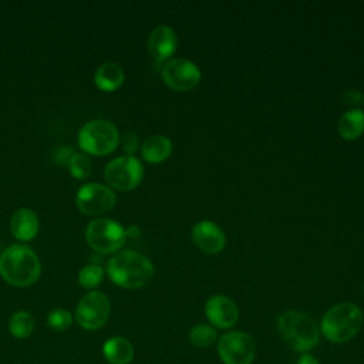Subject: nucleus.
<instances>
[{
	"instance_id": "obj_1",
	"label": "nucleus",
	"mask_w": 364,
	"mask_h": 364,
	"mask_svg": "<svg viewBox=\"0 0 364 364\" xmlns=\"http://www.w3.org/2000/svg\"><path fill=\"white\" fill-rule=\"evenodd\" d=\"M107 273L117 286L124 289H139L149 283L154 276V264L138 252H117L107 264Z\"/></svg>"
},
{
	"instance_id": "obj_2",
	"label": "nucleus",
	"mask_w": 364,
	"mask_h": 364,
	"mask_svg": "<svg viewBox=\"0 0 364 364\" xmlns=\"http://www.w3.org/2000/svg\"><path fill=\"white\" fill-rule=\"evenodd\" d=\"M37 255L24 245H11L0 256V274L11 286L27 287L40 277Z\"/></svg>"
},
{
	"instance_id": "obj_3",
	"label": "nucleus",
	"mask_w": 364,
	"mask_h": 364,
	"mask_svg": "<svg viewBox=\"0 0 364 364\" xmlns=\"http://www.w3.org/2000/svg\"><path fill=\"white\" fill-rule=\"evenodd\" d=\"M277 328L289 347L297 353H309L320 341V326L307 313L284 311L277 317Z\"/></svg>"
},
{
	"instance_id": "obj_4",
	"label": "nucleus",
	"mask_w": 364,
	"mask_h": 364,
	"mask_svg": "<svg viewBox=\"0 0 364 364\" xmlns=\"http://www.w3.org/2000/svg\"><path fill=\"white\" fill-rule=\"evenodd\" d=\"M363 326V311L354 303H338L330 307L320 323V333L331 343L343 344L353 340Z\"/></svg>"
},
{
	"instance_id": "obj_5",
	"label": "nucleus",
	"mask_w": 364,
	"mask_h": 364,
	"mask_svg": "<svg viewBox=\"0 0 364 364\" xmlns=\"http://www.w3.org/2000/svg\"><path fill=\"white\" fill-rule=\"evenodd\" d=\"M80 148L91 155H108L119 144V134L115 125L105 119L85 122L78 131Z\"/></svg>"
},
{
	"instance_id": "obj_6",
	"label": "nucleus",
	"mask_w": 364,
	"mask_h": 364,
	"mask_svg": "<svg viewBox=\"0 0 364 364\" xmlns=\"http://www.w3.org/2000/svg\"><path fill=\"white\" fill-rule=\"evenodd\" d=\"M85 239L95 252L108 255L124 246L127 235L125 229L118 222L107 218H98L88 223Z\"/></svg>"
},
{
	"instance_id": "obj_7",
	"label": "nucleus",
	"mask_w": 364,
	"mask_h": 364,
	"mask_svg": "<svg viewBox=\"0 0 364 364\" xmlns=\"http://www.w3.org/2000/svg\"><path fill=\"white\" fill-rule=\"evenodd\" d=\"M218 354L223 364H253L256 343L245 331H228L218 340Z\"/></svg>"
},
{
	"instance_id": "obj_8",
	"label": "nucleus",
	"mask_w": 364,
	"mask_h": 364,
	"mask_svg": "<svg viewBox=\"0 0 364 364\" xmlns=\"http://www.w3.org/2000/svg\"><path fill=\"white\" fill-rule=\"evenodd\" d=\"M104 178L115 189L131 191L141 183L144 166L139 159L132 155L118 156L105 166Z\"/></svg>"
},
{
	"instance_id": "obj_9",
	"label": "nucleus",
	"mask_w": 364,
	"mask_h": 364,
	"mask_svg": "<svg viewBox=\"0 0 364 364\" xmlns=\"http://www.w3.org/2000/svg\"><path fill=\"white\" fill-rule=\"evenodd\" d=\"M108 297L101 291H90L81 297L75 309V320L85 330L101 328L109 317Z\"/></svg>"
},
{
	"instance_id": "obj_10",
	"label": "nucleus",
	"mask_w": 364,
	"mask_h": 364,
	"mask_svg": "<svg viewBox=\"0 0 364 364\" xmlns=\"http://www.w3.org/2000/svg\"><path fill=\"white\" fill-rule=\"evenodd\" d=\"M117 202L115 193L101 183H85L75 196V203L84 215H101L114 208Z\"/></svg>"
},
{
	"instance_id": "obj_11",
	"label": "nucleus",
	"mask_w": 364,
	"mask_h": 364,
	"mask_svg": "<svg viewBox=\"0 0 364 364\" xmlns=\"http://www.w3.org/2000/svg\"><path fill=\"white\" fill-rule=\"evenodd\" d=\"M164 82L175 91H189L200 81L199 68L189 60L172 58L161 70Z\"/></svg>"
},
{
	"instance_id": "obj_12",
	"label": "nucleus",
	"mask_w": 364,
	"mask_h": 364,
	"mask_svg": "<svg viewBox=\"0 0 364 364\" xmlns=\"http://www.w3.org/2000/svg\"><path fill=\"white\" fill-rule=\"evenodd\" d=\"M205 314L216 328H230L239 318L236 303L223 294L212 296L205 304Z\"/></svg>"
},
{
	"instance_id": "obj_13",
	"label": "nucleus",
	"mask_w": 364,
	"mask_h": 364,
	"mask_svg": "<svg viewBox=\"0 0 364 364\" xmlns=\"http://www.w3.org/2000/svg\"><path fill=\"white\" fill-rule=\"evenodd\" d=\"M192 240L202 252L209 255L222 252L226 245V236L223 230L210 220L198 222L192 228Z\"/></svg>"
},
{
	"instance_id": "obj_14",
	"label": "nucleus",
	"mask_w": 364,
	"mask_h": 364,
	"mask_svg": "<svg viewBox=\"0 0 364 364\" xmlns=\"http://www.w3.org/2000/svg\"><path fill=\"white\" fill-rule=\"evenodd\" d=\"M176 46V34L169 26H158L148 37V50L158 63L169 58L175 53Z\"/></svg>"
},
{
	"instance_id": "obj_15",
	"label": "nucleus",
	"mask_w": 364,
	"mask_h": 364,
	"mask_svg": "<svg viewBox=\"0 0 364 364\" xmlns=\"http://www.w3.org/2000/svg\"><path fill=\"white\" fill-rule=\"evenodd\" d=\"M10 229L14 237H17L18 240H31L38 232L37 215L28 208H21L16 210L11 216Z\"/></svg>"
},
{
	"instance_id": "obj_16",
	"label": "nucleus",
	"mask_w": 364,
	"mask_h": 364,
	"mask_svg": "<svg viewBox=\"0 0 364 364\" xmlns=\"http://www.w3.org/2000/svg\"><path fill=\"white\" fill-rule=\"evenodd\" d=\"M102 355L109 364H129L134 358V347L125 337L115 336L102 344Z\"/></svg>"
},
{
	"instance_id": "obj_17",
	"label": "nucleus",
	"mask_w": 364,
	"mask_h": 364,
	"mask_svg": "<svg viewBox=\"0 0 364 364\" xmlns=\"http://www.w3.org/2000/svg\"><path fill=\"white\" fill-rule=\"evenodd\" d=\"M172 152V142L164 135H152L142 144L141 154L145 161L151 164H159L168 159Z\"/></svg>"
},
{
	"instance_id": "obj_18",
	"label": "nucleus",
	"mask_w": 364,
	"mask_h": 364,
	"mask_svg": "<svg viewBox=\"0 0 364 364\" xmlns=\"http://www.w3.org/2000/svg\"><path fill=\"white\" fill-rule=\"evenodd\" d=\"M95 85L102 91H115L124 82V71L115 63L101 64L94 74Z\"/></svg>"
},
{
	"instance_id": "obj_19",
	"label": "nucleus",
	"mask_w": 364,
	"mask_h": 364,
	"mask_svg": "<svg viewBox=\"0 0 364 364\" xmlns=\"http://www.w3.org/2000/svg\"><path fill=\"white\" fill-rule=\"evenodd\" d=\"M338 132L347 141L361 136L364 132V112L358 108L344 112L338 121Z\"/></svg>"
},
{
	"instance_id": "obj_20",
	"label": "nucleus",
	"mask_w": 364,
	"mask_h": 364,
	"mask_svg": "<svg viewBox=\"0 0 364 364\" xmlns=\"http://www.w3.org/2000/svg\"><path fill=\"white\" fill-rule=\"evenodd\" d=\"M9 331L20 340L30 337L34 331V317L26 310L16 311L9 320Z\"/></svg>"
},
{
	"instance_id": "obj_21",
	"label": "nucleus",
	"mask_w": 364,
	"mask_h": 364,
	"mask_svg": "<svg viewBox=\"0 0 364 364\" xmlns=\"http://www.w3.org/2000/svg\"><path fill=\"white\" fill-rule=\"evenodd\" d=\"M189 340L196 347L208 348L218 341V333L209 324H196L189 331Z\"/></svg>"
},
{
	"instance_id": "obj_22",
	"label": "nucleus",
	"mask_w": 364,
	"mask_h": 364,
	"mask_svg": "<svg viewBox=\"0 0 364 364\" xmlns=\"http://www.w3.org/2000/svg\"><path fill=\"white\" fill-rule=\"evenodd\" d=\"M68 169H70V173L75 178V179H87L91 173V169H92V164H91V159L88 155L85 154H80V152H75L70 162H68Z\"/></svg>"
},
{
	"instance_id": "obj_23",
	"label": "nucleus",
	"mask_w": 364,
	"mask_h": 364,
	"mask_svg": "<svg viewBox=\"0 0 364 364\" xmlns=\"http://www.w3.org/2000/svg\"><path fill=\"white\" fill-rule=\"evenodd\" d=\"M104 277V270L100 264H88L82 267L78 273V283L84 289L97 287Z\"/></svg>"
},
{
	"instance_id": "obj_24",
	"label": "nucleus",
	"mask_w": 364,
	"mask_h": 364,
	"mask_svg": "<svg viewBox=\"0 0 364 364\" xmlns=\"http://www.w3.org/2000/svg\"><path fill=\"white\" fill-rule=\"evenodd\" d=\"M47 324L55 331H64L73 324V316L64 309H54L47 316Z\"/></svg>"
},
{
	"instance_id": "obj_25",
	"label": "nucleus",
	"mask_w": 364,
	"mask_h": 364,
	"mask_svg": "<svg viewBox=\"0 0 364 364\" xmlns=\"http://www.w3.org/2000/svg\"><path fill=\"white\" fill-rule=\"evenodd\" d=\"M121 144H122V149L125 151V154L132 155L138 148V135L135 132L128 131L122 135Z\"/></svg>"
},
{
	"instance_id": "obj_26",
	"label": "nucleus",
	"mask_w": 364,
	"mask_h": 364,
	"mask_svg": "<svg viewBox=\"0 0 364 364\" xmlns=\"http://www.w3.org/2000/svg\"><path fill=\"white\" fill-rule=\"evenodd\" d=\"M74 154L75 152L70 146H60L54 151V159L60 165H68V162Z\"/></svg>"
},
{
	"instance_id": "obj_27",
	"label": "nucleus",
	"mask_w": 364,
	"mask_h": 364,
	"mask_svg": "<svg viewBox=\"0 0 364 364\" xmlns=\"http://www.w3.org/2000/svg\"><path fill=\"white\" fill-rule=\"evenodd\" d=\"M363 100V95L358 92V91H346L341 97V102L343 104H348V105H353V104H360V101Z\"/></svg>"
},
{
	"instance_id": "obj_28",
	"label": "nucleus",
	"mask_w": 364,
	"mask_h": 364,
	"mask_svg": "<svg viewBox=\"0 0 364 364\" xmlns=\"http://www.w3.org/2000/svg\"><path fill=\"white\" fill-rule=\"evenodd\" d=\"M296 364H320V361H318L313 354H310V353H303V354L297 358Z\"/></svg>"
},
{
	"instance_id": "obj_29",
	"label": "nucleus",
	"mask_w": 364,
	"mask_h": 364,
	"mask_svg": "<svg viewBox=\"0 0 364 364\" xmlns=\"http://www.w3.org/2000/svg\"><path fill=\"white\" fill-rule=\"evenodd\" d=\"M125 235H127V237H138V236H139V229H138V226L131 225L129 228L125 229Z\"/></svg>"
}]
</instances>
